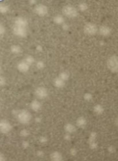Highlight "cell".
I'll return each instance as SVG.
<instances>
[{
	"label": "cell",
	"instance_id": "1",
	"mask_svg": "<svg viewBox=\"0 0 118 161\" xmlns=\"http://www.w3.org/2000/svg\"><path fill=\"white\" fill-rule=\"evenodd\" d=\"M18 121L22 124H27L31 121L32 116L30 112L26 110H22L16 113Z\"/></svg>",
	"mask_w": 118,
	"mask_h": 161
},
{
	"label": "cell",
	"instance_id": "2",
	"mask_svg": "<svg viewBox=\"0 0 118 161\" xmlns=\"http://www.w3.org/2000/svg\"><path fill=\"white\" fill-rule=\"evenodd\" d=\"M62 13L67 17L71 18L76 17L78 14V10L75 7L71 5L65 6L62 9Z\"/></svg>",
	"mask_w": 118,
	"mask_h": 161
},
{
	"label": "cell",
	"instance_id": "3",
	"mask_svg": "<svg viewBox=\"0 0 118 161\" xmlns=\"http://www.w3.org/2000/svg\"><path fill=\"white\" fill-rule=\"evenodd\" d=\"M107 67L112 73H115L118 71V59L117 56L114 55L108 58L107 61Z\"/></svg>",
	"mask_w": 118,
	"mask_h": 161
},
{
	"label": "cell",
	"instance_id": "4",
	"mask_svg": "<svg viewBox=\"0 0 118 161\" xmlns=\"http://www.w3.org/2000/svg\"><path fill=\"white\" fill-rule=\"evenodd\" d=\"M98 29L93 23H87L84 26V32L88 35H94L98 32Z\"/></svg>",
	"mask_w": 118,
	"mask_h": 161
},
{
	"label": "cell",
	"instance_id": "5",
	"mask_svg": "<svg viewBox=\"0 0 118 161\" xmlns=\"http://www.w3.org/2000/svg\"><path fill=\"white\" fill-rule=\"evenodd\" d=\"M34 11L36 14H37L39 16H45L49 13V9L44 4H37L36 5Z\"/></svg>",
	"mask_w": 118,
	"mask_h": 161
},
{
	"label": "cell",
	"instance_id": "6",
	"mask_svg": "<svg viewBox=\"0 0 118 161\" xmlns=\"http://www.w3.org/2000/svg\"><path fill=\"white\" fill-rule=\"evenodd\" d=\"M12 130L11 124L7 120L0 121V132L3 134L9 133Z\"/></svg>",
	"mask_w": 118,
	"mask_h": 161
},
{
	"label": "cell",
	"instance_id": "7",
	"mask_svg": "<svg viewBox=\"0 0 118 161\" xmlns=\"http://www.w3.org/2000/svg\"><path fill=\"white\" fill-rule=\"evenodd\" d=\"M13 33L18 37H25L27 35V30H26V28L14 25Z\"/></svg>",
	"mask_w": 118,
	"mask_h": 161
},
{
	"label": "cell",
	"instance_id": "8",
	"mask_svg": "<svg viewBox=\"0 0 118 161\" xmlns=\"http://www.w3.org/2000/svg\"><path fill=\"white\" fill-rule=\"evenodd\" d=\"M35 95L37 98L40 99H44L48 96V91L47 89L44 87H38L35 89Z\"/></svg>",
	"mask_w": 118,
	"mask_h": 161
},
{
	"label": "cell",
	"instance_id": "9",
	"mask_svg": "<svg viewBox=\"0 0 118 161\" xmlns=\"http://www.w3.org/2000/svg\"><path fill=\"white\" fill-rule=\"evenodd\" d=\"M17 69L21 73H27L30 69V65L26 63L24 61H23L18 64Z\"/></svg>",
	"mask_w": 118,
	"mask_h": 161
},
{
	"label": "cell",
	"instance_id": "10",
	"mask_svg": "<svg viewBox=\"0 0 118 161\" xmlns=\"http://www.w3.org/2000/svg\"><path fill=\"white\" fill-rule=\"evenodd\" d=\"M14 25L26 28L28 25V20L23 17H18L14 21Z\"/></svg>",
	"mask_w": 118,
	"mask_h": 161
},
{
	"label": "cell",
	"instance_id": "11",
	"mask_svg": "<svg viewBox=\"0 0 118 161\" xmlns=\"http://www.w3.org/2000/svg\"><path fill=\"white\" fill-rule=\"evenodd\" d=\"M99 33L101 35L104 36V37H107V36L110 35L111 33V29L110 27H108L107 26H100L99 28Z\"/></svg>",
	"mask_w": 118,
	"mask_h": 161
},
{
	"label": "cell",
	"instance_id": "12",
	"mask_svg": "<svg viewBox=\"0 0 118 161\" xmlns=\"http://www.w3.org/2000/svg\"><path fill=\"white\" fill-rule=\"evenodd\" d=\"M30 108L31 110L34 112H38L42 108V104L38 100H34L31 102L30 104Z\"/></svg>",
	"mask_w": 118,
	"mask_h": 161
},
{
	"label": "cell",
	"instance_id": "13",
	"mask_svg": "<svg viewBox=\"0 0 118 161\" xmlns=\"http://www.w3.org/2000/svg\"><path fill=\"white\" fill-rule=\"evenodd\" d=\"M50 159L53 161H61L63 160V155L58 151H54L50 154Z\"/></svg>",
	"mask_w": 118,
	"mask_h": 161
},
{
	"label": "cell",
	"instance_id": "14",
	"mask_svg": "<svg viewBox=\"0 0 118 161\" xmlns=\"http://www.w3.org/2000/svg\"><path fill=\"white\" fill-rule=\"evenodd\" d=\"M76 124L80 128H84L87 125V120L84 117H80L76 119Z\"/></svg>",
	"mask_w": 118,
	"mask_h": 161
},
{
	"label": "cell",
	"instance_id": "15",
	"mask_svg": "<svg viewBox=\"0 0 118 161\" xmlns=\"http://www.w3.org/2000/svg\"><path fill=\"white\" fill-rule=\"evenodd\" d=\"M64 129L67 133L72 134L76 131V127L71 123H67L64 127Z\"/></svg>",
	"mask_w": 118,
	"mask_h": 161
},
{
	"label": "cell",
	"instance_id": "16",
	"mask_svg": "<svg viewBox=\"0 0 118 161\" xmlns=\"http://www.w3.org/2000/svg\"><path fill=\"white\" fill-rule=\"evenodd\" d=\"M65 82L61 80V79L59 77L55 78V80H54V85L55 87L57 88H63L65 86Z\"/></svg>",
	"mask_w": 118,
	"mask_h": 161
},
{
	"label": "cell",
	"instance_id": "17",
	"mask_svg": "<svg viewBox=\"0 0 118 161\" xmlns=\"http://www.w3.org/2000/svg\"><path fill=\"white\" fill-rule=\"evenodd\" d=\"M93 111L97 115H101L102 114L105 112V108L101 104H96L95 106L93 107Z\"/></svg>",
	"mask_w": 118,
	"mask_h": 161
},
{
	"label": "cell",
	"instance_id": "18",
	"mask_svg": "<svg viewBox=\"0 0 118 161\" xmlns=\"http://www.w3.org/2000/svg\"><path fill=\"white\" fill-rule=\"evenodd\" d=\"M11 51L14 54H19L22 52V48L17 44L12 45L11 46Z\"/></svg>",
	"mask_w": 118,
	"mask_h": 161
},
{
	"label": "cell",
	"instance_id": "19",
	"mask_svg": "<svg viewBox=\"0 0 118 161\" xmlns=\"http://www.w3.org/2000/svg\"><path fill=\"white\" fill-rule=\"evenodd\" d=\"M54 22L57 25H62L64 24V18L63 17V16L58 14L54 16Z\"/></svg>",
	"mask_w": 118,
	"mask_h": 161
},
{
	"label": "cell",
	"instance_id": "20",
	"mask_svg": "<svg viewBox=\"0 0 118 161\" xmlns=\"http://www.w3.org/2000/svg\"><path fill=\"white\" fill-rule=\"evenodd\" d=\"M58 77L61 78V80H63V81L66 82L67 80H69V78L70 77V74L69 72H67V71L61 72V73L59 74Z\"/></svg>",
	"mask_w": 118,
	"mask_h": 161
},
{
	"label": "cell",
	"instance_id": "21",
	"mask_svg": "<svg viewBox=\"0 0 118 161\" xmlns=\"http://www.w3.org/2000/svg\"><path fill=\"white\" fill-rule=\"evenodd\" d=\"M9 11V7L7 5L0 3V13L4 14Z\"/></svg>",
	"mask_w": 118,
	"mask_h": 161
},
{
	"label": "cell",
	"instance_id": "22",
	"mask_svg": "<svg viewBox=\"0 0 118 161\" xmlns=\"http://www.w3.org/2000/svg\"><path fill=\"white\" fill-rule=\"evenodd\" d=\"M24 61L26 63L28 64L29 65H32L35 62V59L32 56H28L26 57Z\"/></svg>",
	"mask_w": 118,
	"mask_h": 161
},
{
	"label": "cell",
	"instance_id": "23",
	"mask_svg": "<svg viewBox=\"0 0 118 161\" xmlns=\"http://www.w3.org/2000/svg\"><path fill=\"white\" fill-rule=\"evenodd\" d=\"M78 8H79V10H80V11L84 12V11H87L88 9V5L86 3H84V2H82V3H80V4H79Z\"/></svg>",
	"mask_w": 118,
	"mask_h": 161
},
{
	"label": "cell",
	"instance_id": "24",
	"mask_svg": "<svg viewBox=\"0 0 118 161\" xmlns=\"http://www.w3.org/2000/svg\"><path fill=\"white\" fill-rule=\"evenodd\" d=\"M96 137H97V134L95 133H94V132H92L90 134V138H89V143H91V142H93V141H96Z\"/></svg>",
	"mask_w": 118,
	"mask_h": 161
},
{
	"label": "cell",
	"instance_id": "25",
	"mask_svg": "<svg viewBox=\"0 0 118 161\" xmlns=\"http://www.w3.org/2000/svg\"><path fill=\"white\" fill-rule=\"evenodd\" d=\"M84 98L86 101H91L93 99V95L90 93H86L84 95Z\"/></svg>",
	"mask_w": 118,
	"mask_h": 161
},
{
	"label": "cell",
	"instance_id": "26",
	"mask_svg": "<svg viewBox=\"0 0 118 161\" xmlns=\"http://www.w3.org/2000/svg\"><path fill=\"white\" fill-rule=\"evenodd\" d=\"M20 136L22 137H27L29 136V134H30V132H29L27 129H22L20 131Z\"/></svg>",
	"mask_w": 118,
	"mask_h": 161
},
{
	"label": "cell",
	"instance_id": "27",
	"mask_svg": "<svg viewBox=\"0 0 118 161\" xmlns=\"http://www.w3.org/2000/svg\"><path fill=\"white\" fill-rule=\"evenodd\" d=\"M36 67H37V68L38 69H42L43 68L45 67V63L44 62L42 61H38L37 62V63H36Z\"/></svg>",
	"mask_w": 118,
	"mask_h": 161
},
{
	"label": "cell",
	"instance_id": "28",
	"mask_svg": "<svg viewBox=\"0 0 118 161\" xmlns=\"http://www.w3.org/2000/svg\"><path fill=\"white\" fill-rule=\"evenodd\" d=\"M39 141H40V143H47V141H48V139H47V137H45V136H41V137H40Z\"/></svg>",
	"mask_w": 118,
	"mask_h": 161
},
{
	"label": "cell",
	"instance_id": "29",
	"mask_svg": "<svg viewBox=\"0 0 118 161\" xmlns=\"http://www.w3.org/2000/svg\"><path fill=\"white\" fill-rule=\"evenodd\" d=\"M70 153L72 156H75L77 154V151L76 149L74 148H72L70 150Z\"/></svg>",
	"mask_w": 118,
	"mask_h": 161
},
{
	"label": "cell",
	"instance_id": "30",
	"mask_svg": "<svg viewBox=\"0 0 118 161\" xmlns=\"http://www.w3.org/2000/svg\"><path fill=\"white\" fill-rule=\"evenodd\" d=\"M5 32V29L3 25L0 24V35H3Z\"/></svg>",
	"mask_w": 118,
	"mask_h": 161
},
{
	"label": "cell",
	"instance_id": "31",
	"mask_svg": "<svg viewBox=\"0 0 118 161\" xmlns=\"http://www.w3.org/2000/svg\"><path fill=\"white\" fill-rule=\"evenodd\" d=\"M64 139L66 141H71V136L70 135V134L67 133L64 136Z\"/></svg>",
	"mask_w": 118,
	"mask_h": 161
},
{
	"label": "cell",
	"instance_id": "32",
	"mask_svg": "<svg viewBox=\"0 0 118 161\" xmlns=\"http://www.w3.org/2000/svg\"><path fill=\"white\" fill-rule=\"evenodd\" d=\"M22 145L24 148H28L29 146H30V143H29L28 141H24L22 143Z\"/></svg>",
	"mask_w": 118,
	"mask_h": 161
},
{
	"label": "cell",
	"instance_id": "33",
	"mask_svg": "<svg viewBox=\"0 0 118 161\" xmlns=\"http://www.w3.org/2000/svg\"><path fill=\"white\" fill-rule=\"evenodd\" d=\"M108 151H109L110 153H114L115 151V148L113 146H110V147L108 148Z\"/></svg>",
	"mask_w": 118,
	"mask_h": 161
},
{
	"label": "cell",
	"instance_id": "34",
	"mask_svg": "<svg viewBox=\"0 0 118 161\" xmlns=\"http://www.w3.org/2000/svg\"><path fill=\"white\" fill-rule=\"evenodd\" d=\"M62 28L63 30L67 31L69 30V26L66 24H62Z\"/></svg>",
	"mask_w": 118,
	"mask_h": 161
},
{
	"label": "cell",
	"instance_id": "35",
	"mask_svg": "<svg viewBox=\"0 0 118 161\" xmlns=\"http://www.w3.org/2000/svg\"><path fill=\"white\" fill-rule=\"evenodd\" d=\"M5 84V79L3 77H0V85L1 86L4 85Z\"/></svg>",
	"mask_w": 118,
	"mask_h": 161
},
{
	"label": "cell",
	"instance_id": "36",
	"mask_svg": "<svg viewBox=\"0 0 118 161\" xmlns=\"http://www.w3.org/2000/svg\"><path fill=\"white\" fill-rule=\"evenodd\" d=\"M36 50H37L38 52H40L42 51V47L40 45H38V46H37V47H36Z\"/></svg>",
	"mask_w": 118,
	"mask_h": 161
},
{
	"label": "cell",
	"instance_id": "37",
	"mask_svg": "<svg viewBox=\"0 0 118 161\" xmlns=\"http://www.w3.org/2000/svg\"><path fill=\"white\" fill-rule=\"evenodd\" d=\"M37 155L38 156V157H42L44 155V153L42 151H38L37 152Z\"/></svg>",
	"mask_w": 118,
	"mask_h": 161
},
{
	"label": "cell",
	"instance_id": "38",
	"mask_svg": "<svg viewBox=\"0 0 118 161\" xmlns=\"http://www.w3.org/2000/svg\"><path fill=\"white\" fill-rule=\"evenodd\" d=\"M5 160L6 158L4 157V155L3 154H1V153H0V161H4Z\"/></svg>",
	"mask_w": 118,
	"mask_h": 161
},
{
	"label": "cell",
	"instance_id": "39",
	"mask_svg": "<svg viewBox=\"0 0 118 161\" xmlns=\"http://www.w3.org/2000/svg\"><path fill=\"white\" fill-rule=\"evenodd\" d=\"M29 3H30V5H35L37 3V1H35V0H31V1H29Z\"/></svg>",
	"mask_w": 118,
	"mask_h": 161
},
{
	"label": "cell",
	"instance_id": "40",
	"mask_svg": "<svg viewBox=\"0 0 118 161\" xmlns=\"http://www.w3.org/2000/svg\"><path fill=\"white\" fill-rule=\"evenodd\" d=\"M35 120H36V121H37V122H40V121H41V119H40V117H37V118L35 119Z\"/></svg>",
	"mask_w": 118,
	"mask_h": 161
},
{
	"label": "cell",
	"instance_id": "41",
	"mask_svg": "<svg viewBox=\"0 0 118 161\" xmlns=\"http://www.w3.org/2000/svg\"><path fill=\"white\" fill-rule=\"evenodd\" d=\"M0 71H1V68H0Z\"/></svg>",
	"mask_w": 118,
	"mask_h": 161
},
{
	"label": "cell",
	"instance_id": "42",
	"mask_svg": "<svg viewBox=\"0 0 118 161\" xmlns=\"http://www.w3.org/2000/svg\"><path fill=\"white\" fill-rule=\"evenodd\" d=\"M0 110H1V109H0Z\"/></svg>",
	"mask_w": 118,
	"mask_h": 161
}]
</instances>
